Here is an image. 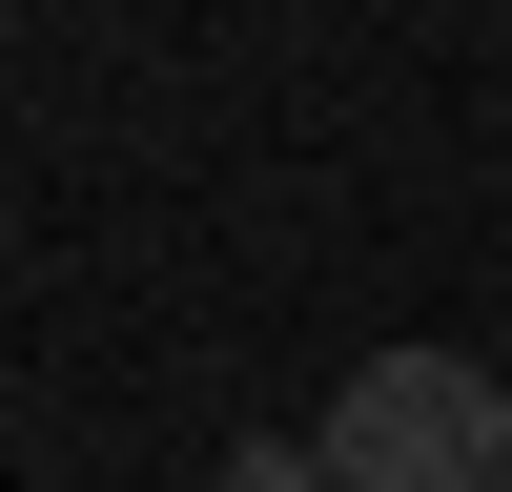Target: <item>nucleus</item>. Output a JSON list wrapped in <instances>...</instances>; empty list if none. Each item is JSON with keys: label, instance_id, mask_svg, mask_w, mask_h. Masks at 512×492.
Returning a JSON list of instances; mask_svg holds the SVG:
<instances>
[{"label": "nucleus", "instance_id": "obj_1", "mask_svg": "<svg viewBox=\"0 0 512 492\" xmlns=\"http://www.w3.org/2000/svg\"><path fill=\"white\" fill-rule=\"evenodd\" d=\"M328 492H512V390L472 349H369L328 390Z\"/></svg>", "mask_w": 512, "mask_h": 492}, {"label": "nucleus", "instance_id": "obj_2", "mask_svg": "<svg viewBox=\"0 0 512 492\" xmlns=\"http://www.w3.org/2000/svg\"><path fill=\"white\" fill-rule=\"evenodd\" d=\"M205 492H328V431H246V451H226Z\"/></svg>", "mask_w": 512, "mask_h": 492}]
</instances>
